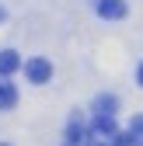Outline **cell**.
I'll return each mask as SVG.
<instances>
[{
  "mask_svg": "<svg viewBox=\"0 0 143 146\" xmlns=\"http://www.w3.org/2000/svg\"><path fill=\"white\" fill-rule=\"evenodd\" d=\"M25 73H28L31 84H45V80L52 77V63L42 59V56H39V59H28V63H25Z\"/></svg>",
  "mask_w": 143,
  "mask_h": 146,
  "instance_id": "6da1fadb",
  "label": "cell"
},
{
  "mask_svg": "<svg viewBox=\"0 0 143 146\" xmlns=\"http://www.w3.org/2000/svg\"><path fill=\"white\" fill-rule=\"evenodd\" d=\"M119 129H115V122H112V115H98L94 122H91V129H87V136L91 139H112Z\"/></svg>",
  "mask_w": 143,
  "mask_h": 146,
  "instance_id": "7a4b0ae2",
  "label": "cell"
},
{
  "mask_svg": "<svg viewBox=\"0 0 143 146\" xmlns=\"http://www.w3.org/2000/svg\"><path fill=\"white\" fill-rule=\"evenodd\" d=\"M98 14L108 21H119V17H126V0H98Z\"/></svg>",
  "mask_w": 143,
  "mask_h": 146,
  "instance_id": "3957f363",
  "label": "cell"
},
{
  "mask_svg": "<svg viewBox=\"0 0 143 146\" xmlns=\"http://www.w3.org/2000/svg\"><path fill=\"white\" fill-rule=\"evenodd\" d=\"M17 66H21V56H17L14 49H4V52H0V77L17 73Z\"/></svg>",
  "mask_w": 143,
  "mask_h": 146,
  "instance_id": "277c9868",
  "label": "cell"
},
{
  "mask_svg": "<svg viewBox=\"0 0 143 146\" xmlns=\"http://www.w3.org/2000/svg\"><path fill=\"white\" fill-rule=\"evenodd\" d=\"M17 104V87L11 80H0V111H11Z\"/></svg>",
  "mask_w": 143,
  "mask_h": 146,
  "instance_id": "5b68a950",
  "label": "cell"
},
{
  "mask_svg": "<svg viewBox=\"0 0 143 146\" xmlns=\"http://www.w3.org/2000/svg\"><path fill=\"white\" fill-rule=\"evenodd\" d=\"M84 139H87L84 125H80V122H70V125H66V143H70V146H77V143H84Z\"/></svg>",
  "mask_w": 143,
  "mask_h": 146,
  "instance_id": "8992f818",
  "label": "cell"
},
{
  "mask_svg": "<svg viewBox=\"0 0 143 146\" xmlns=\"http://www.w3.org/2000/svg\"><path fill=\"white\" fill-rule=\"evenodd\" d=\"M94 108H98V115H115V98L105 94V98H98V101H94Z\"/></svg>",
  "mask_w": 143,
  "mask_h": 146,
  "instance_id": "52a82bcc",
  "label": "cell"
},
{
  "mask_svg": "<svg viewBox=\"0 0 143 146\" xmlns=\"http://www.w3.org/2000/svg\"><path fill=\"white\" fill-rule=\"evenodd\" d=\"M136 143H140V139H136V136H133V132H115V136H112V143H108V146H136Z\"/></svg>",
  "mask_w": 143,
  "mask_h": 146,
  "instance_id": "ba28073f",
  "label": "cell"
},
{
  "mask_svg": "<svg viewBox=\"0 0 143 146\" xmlns=\"http://www.w3.org/2000/svg\"><path fill=\"white\" fill-rule=\"evenodd\" d=\"M129 132H133L136 139L143 136V115H136V118H133V125H129Z\"/></svg>",
  "mask_w": 143,
  "mask_h": 146,
  "instance_id": "9c48e42d",
  "label": "cell"
},
{
  "mask_svg": "<svg viewBox=\"0 0 143 146\" xmlns=\"http://www.w3.org/2000/svg\"><path fill=\"white\" fill-rule=\"evenodd\" d=\"M84 143H87V146H108V143H101V139H91V136H87Z\"/></svg>",
  "mask_w": 143,
  "mask_h": 146,
  "instance_id": "30bf717a",
  "label": "cell"
},
{
  "mask_svg": "<svg viewBox=\"0 0 143 146\" xmlns=\"http://www.w3.org/2000/svg\"><path fill=\"white\" fill-rule=\"evenodd\" d=\"M140 84H143V63H140Z\"/></svg>",
  "mask_w": 143,
  "mask_h": 146,
  "instance_id": "8fae6325",
  "label": "cell"
},
{
  "mask_svg": "<svg viewBox=\"0 0 143 146\" xmlns=\"http://www.w3.org/2000/svg\"><path fill=\"white\" fill-rule=\"evenodd\" d=\"M0 17H4V11H0Z\"/></svg>",
  "mask_w": 143,
  "mask_h": 146,
  "instance_id": "7c38bea8",
  "label": "cell"
},
{
  "mask_svg": "<svg viewBox=\"0 0 143 146\" xmlns=\"http://www.w3.org/2000/svg\"><path fill=\"white\" fill-rule=\"evenodd\" d=\"M0 146H7V143H0Z\"/></svg>",
  "mask_w": 143,
  "mask_h": 146,
  "instance_id": "4fadbf2b",
  "label": "cell"
},
{
  "mask_svg": "<svg viewBox=\"0 0 143 146\" xmlns=\"http://www.w3.org/2000/svg\"><path fill=\"white\" fill-rule=\"evenodd\" d=\"M66 146H70V143H66Z\"/></svg>",
  "mask_w": 143,
  "mask_h": 146,
  "instance_id": "5bb4252c",
  "label": "cell"
}]
</instances>
